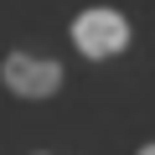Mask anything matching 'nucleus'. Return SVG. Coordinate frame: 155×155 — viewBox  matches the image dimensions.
Masks as SVG:
<instances>
[{
    "label": "nucleus",
    "instance_id": "nucleus-1",
    "mask_svg": "<svg viewBox=\"0 0 155 155\" xmlns=\"http://www.w3.org/2000/svg\"><path fill=\"white\" fill-rule=\"evenodd\" d=\"M67 31H72L78 57H88V62H109V57L129 52V41H134L129 16H124V11H114V5H88V11H78Z\"/></svg>",
    "mask_w": 155,
    "mask_h": 155
},
{
    "label": "nucleus",
    "instance_id": "nucleus-2",
    "mask_svg": "<svg viewBox=\"0 0 155 155\" xmlns=\"http://www.w3.org/2000/svg\"><path fill=\"white\" fill-rule=\"evenodd\" d=\"M0 83H5L16 98L26 104H41L62 88V62L47 57V52H26V47H11L0 57Z\"/></svg>",
    "mask_w": 155,
    "mask_h": 155
},
{
    "label": "nucleus",
    "instance_id": "nucleus-3",
    "mask_svg": "<svg viewBox=\"0 0 155 155\" xmlns=\"http://www.w3.org/2000/svg\"><path fill=\"white\" fill-rule=\"evenodd\" d=\"M134 155H155V140H150V145H140V150H134Z\"/></svg>",
    "mask_w": 155,
    "mask_h": 155
}]
</instances>
